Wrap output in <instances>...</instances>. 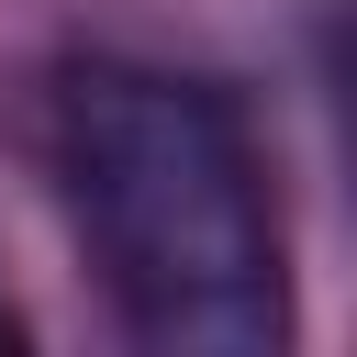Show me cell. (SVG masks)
Masks as SVG:
<instances>
[{"label":"cell","mask_w":357,"mask_h":357,"mask_svg":"<svg viewBox=\"0 0 357 357\" xmlns=\"http://www.w3.org/2000/svg\"><path fill=\"white\" fill-rule=\"evenodd\" d=\"M56 167L123 324L167 357H257L290 335L279 212L245 123L167 67H78L56 89Z\"/></svg>","instance_id":"1"},{"label":"cell","mask_w":357,"mask_h":357,"mask_svg":"<svg viewBox=\"0 0 357 357\" xmlns=\"http://www.w3.org/2000/svg\"><path fill=\"white\" fill-rule=\"evenodd\" d=\"M11 346H22V312H11V301H0V357H11Z\"/></svg>","instance_id":"2"}]
</instances>
